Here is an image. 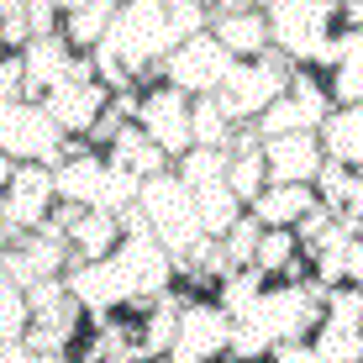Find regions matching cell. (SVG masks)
I'll return each instance as SVG.
<instances>
[{"mask_svg": "<svg viewBox=\"0 0 363 363\" xmlns=\"http://www.w3.org/2000/svg\"><path fill=\"white\" fill-rule=\"evenodd\" d=\"M0 58H6V53H0Z\"/></svg>", "mask_w": 363, "mask_h": 363, "instance_id": "60d3db41", "label": "cell"}, {"mask_svg": "<svg viewBox=\"0 0 363 363\" xmlns=\"http://www.w3.org/2000/svg\"><path fill=\"white\" fill-rule=\"evenodd\" d=\"M169 21H174V32H179V43H190V37L211 32V11H206V6H190V0L169 6Z\"/></svg>", "mask_w": 363, "mask_h": 363, "instance_id": "4dcf8cb0", "label": "cell"}, {"mask_svg": "<svg viewBox=\"0 0 363 363\" xmlns=\"http://www.w3.org/2000/svg\"><path fill=\"white\" fill-rule=\"evenodd\" d=\"M16 100H27V69L16 53H6L0 58V106H16Z\"/></svg>", "mask_w": 363, "mask_h": 363, "instance_id": "1f68e13d", "label": "cell"}, {"mask_svg": "<svg viewBox=\"0 0 363 363\" xmlns=\"http://www.w3.org/2000/svg\"><path fill=\"white\" fill-rule=\"evenodd\" d=\"M264 16H269L274 53H284L295 69L316 64V53L337 32V6L332 0H274V6H264Z\"/></svg>", "mask_w": 363, "mask_h": 363, "instance_id": "7a4b0ae2", "label": "cell"}, {"mask_svg": "<svg viewBox=\"0 0 363 363\" xmlns=\"http://www.w3.org/2000/svg\"><path fill=\"white\" fill-rule=\"evenodd\" d=\"M332 95H327V74L316 69H295L290 74V90H284V100H274V106L264 111V121H258V137H295V132H321L332 116Z\"/></svg>", "mask_w": 363, "mask_h": 363, "instance_id": "5b68a950", "label": "cell"}, {"mask_svg": "<svg viewBox=\"0 0 363 363\" xmlns=\"http://www.w3.org/2000/svg\"><path fill=\"white\" fill-rule=\"evenodd\" d=\"M264 290H269V279L258 269H232L227 279L216 284V306L227 311L232 321H242V316H253V306L264 300Z\"/></svg>", "mask_w": 363, "mask_h": 363, "instance_id": "cb8c5ba5", "label": "cell"}, {"mask_svg": "<svg viewBox=\"0 0 363 363\" xmlns=\"http://www.w3.org/2000/svg\"><path fill=\"white\" fill-rule=\"evenodd\" d=\"M179 48V32L169 21L164 0H137V6H121L116 21H111V37L95 48L100 58H116L121 69L137 79V90L147 84H164V64Z\"/></svg>", "mask_w": 363, "mask_h": 363, "instance_id": "6da1fadb", "label": "cell"}, {"mask_svg": "<svg viewBox=\"0 0 363 363\" xmlns=\"http://www.w3.org/2000/svg\"><path fill=\"white\" fill-rule=\"evenodd\" d=\"M0 153L16 158V164L58 169L64 164V132L53 127V116L43 106L16 100V106H0Z\"/></svg>", "mask_w": 363, "mask_h": 363, "instance_id": "8992f818", "label": "cell"}, {"mask_svg": "<svg viewBox=\"0 0 363 363\" xmlns=\"http://www.w3.org/2000/svg\"><path fill=\"white\" fill-rule=\"evenodd\" d=\"M16 169H21V164H16V158H6V153H0V190H6V184H11V179H16Z\"/></svg>", "mask_w": 363, "mask_h": 363, "instance_id": "e575fe53", "label": "cell"}, {"mask_svg": "<svg viewBox=\"0 0 363 363\" xmlns=\"http://www.w3.org/2000/svg\"><path fill=\"white\" fill-rule=\"evenodd\" d=\"M316 206H321V200H316V184H269V190L247 206V216H253L264 232H274V227L295 232Z\"/></svg>", "mask_w": 363, "mask_h": 363, "instance_id": "2e32d148", "label": "cell"}, {"mask_svg": "<svg viewBox=\"0 0 363 363\" xmlns=\"http://www.w3.org/2000/svg\"><path fill=\"white\" fill-rule=\"evenodd\" d=\"M227 153H232V164H227L232 195L242 200V206H253V200L269 190V158H264V137H258V127H237Z\"/></svg>", "mask_w": 363, "mask_h": 363, "instance_id": "9a60e30c", "label": "cell"}, {"mask_svg": "<svg viewBox=\"0 0 363 363\" xmlns=\"http://www.w3.org/2000/svg\"><path fill=\"white\" fill-rule=\"evenodd\" d=\"M0 363H37V353L21 337H11V342H0Z\"/></svg>", "mask_w": 363, "mask_h": 363, "instance_id": "836d02e7", "label": "cell"}, {"mask_svg": "<svg viewBox=\"0 0 363 363\" xmlns=\"http://www.w3.org/2000/svg\"><path fill=\"white\" fill-rule=\"evenodd\" d=\"M264 158H269V184H316L321 164H327L316 132L269 137V143H264Z\"/></svg>", "mask_w": 363, "mask_h": 363, "instance_id": "5bb4252c", "label": "cell"}, {"mask_svg": "<svg viewBox=\"0 0 363 363\" xmlns=\"http://www.w3.org/2000/svg\"><path fill=\"white\" fill-rule=\"evenodd\" d=\"M227 347H232V316L216 300H184L174 363H211V358H227Z\"/></svg>", "mask_w": 363, "mask_h": 363, "instance_id": "8fae6325", "label": "cell"}, {"mask_svg": "<svg viewBox=\"0 0 363 363\" xmlns=\"http://www.w3.org/2000/svg\"><path fill=\"white\" fill-rule=\"evenodd\" d=\"M327 95L332 106H363V32H342V58L327 74Z\"/></svg>", "mask_w": 363, "mask_h": 363, "instance_id": "603a6c76", "label": "cell"}, {"mask_svg": "<svg viewBox=\"0 0 363 363\" xmlns=\"http://www.w3.org/2000/svg\"><path fill=\"white\" fill-rule=\"evenodd\" d=\"M153 363H174V358H153Z\"/></svg>", "mask_w": 363, "mask_h": 363, "instance_id": "f35d334b", "label": "cell"}, {"mask_svg": "<svg viewBox=\"0 0 363 363\" xmlns=\"http://www.w3.org/2000/svg\"><path fill=\"white\" fill-rule=\"evenodd\" d=\"M137 206H143L147 227H153V237L169 247V258L179 264V258H190V247L200 242V216H195V195L190 184L179 179V174H158V179L143 184V195H137Z\"/></svg>", "mask_w": 363, "mask_h": 363, "instance_id": "3957f363", "label": "cell"}, {"mask_svg": "<svg viewBox=\"0 0 363 363\" xmlns=\"http://www.w3.org/2000/svg\"><path fill=\"white\" fill-rule=\"evenodd\" d=\"M190 127H195V147H221V153H227L232 137H237V121L227 116V111H221V100H216V95H200V100H195Z\"/></svg>", "mask_w": 363, "mask_h": 363, "instance_id": "484cf974", "label": "cell"}, {"mask_svg": "<svg viewBox=\"0 0 363 363\" xmlns=\"http://www.w3.org/2000/svg\"><path fill=\"white\" fill-rule=\"evenodd\" d=\"M269 363H327V358L311 353V342H284V347H274Z\"/></svg>", "mask_w": 363, "mask_h": 363, "instance_id": "d6a6232c", "label": "cell"}, {"mask_svg": "<svg viewBox=\"0 0 363 363\" xmlns=\"http://www.w3.org/2000/svg\"><path fill=\"white\" fill-rule=\"evenodd\" d=\"M0 269H6L21 290H32V284H43V279H64V274L74 269V247H69V237H58L53 227H43V232L16 237L11 253L0 258Z\"/></svg>", "mask_w": 363, "mask_h": 363, "instance_id": "9c48e42d", "label": "cell"}, {"mask_svg": "<svg viewBox=\"0 0 363 363\" xmlns=\"http://www.w3.org/2000/svg\"><path fill=\"white\" fill-rule=\"evenodd\" d=\"M106 164L147 184V179H158V174H169V169H174V158H169L164 147H158L153 137H147V132L132 121V127H121V132H116V143L106 147Z\"/></svg>", "mask_w": 363, "mask_h": 363, "instance_id": "e0dca14e", "label": "cell"}, {"mask_svg": "<svg viewBox=\"0 0 363 363\" xmlns=\"http://www.w3.org/2000/svg\"><path fill=\"white\" fill-rule=\"evenodd\" d=\"M0 211H6V190H0Z\"/></svg>", "mask_w": 363, "mask_h": 363, "instance_id": "8d00e7d4", "label": "cell"}, {"mask_svg": "<svg viewBox=\"0 0 363 363\" xmlns=\"http://www.w3.org/2000/svg\"><path fill=\"white\" fill-rule=\"evenodd\" d=\"M211 363H232V358H211Z\"/></svg>", "mask_w": 363, "mask_h": 363, "instance_id": "74e56055", "label": "cell"}, {"mask_svg": "<svg viewBox=\"0 0 363 363\" xmlns=\"http://www.w3.org/2000/svg\"><path fill=\"white\" fill-rule=\"evenodd\" d=\"M211 37L232 53V64H253V58L274 53L264 6H216L211 11Z\"/></svg>", "mask_w": 363, "mask_h": 363, "instance_id": "7c38bea8", "label": "cell"}, {"mask_svg": "<svg viewBox=\"0 0 363 363\" xmlns=\"http://www.w3.org/2000/svg\"><path fill=\"white\" fill-rule=\"evenodd\" d=\"M53 206H58V184H53V169L43 164H21L16 179L6 184V211H0V221H6L16 237L27 232H43L48 221H53Z\"/></svg>", "mask_w": 363, "mask_h": 363, "instance_id": "30bf717a", "label": "cell"}, {"mask_svg": "<svg viewBox=\"0 0 363 363\" xmlns=\"http://www.w3.org/2000/svg\"><path fill=\"white\" fill-rule=\"evenodd\" d=\"M227 164H232V153H221V147H190V153L174 164V174H179L190 190H206V184L227 179Z\"/></svg>", "mask_w": 363, "mask_h": 363, "instance_id": "4316f807", "label": "cell"}, {"mask_svg": "<svg viewBox=\"0 0 363 363\" xmlns=\"http://www.w3.org/2000/svg\"><path fill=\"white\" fill-rule=\"evenodd\" d=\"M27 327H32L27 290H21V284L11 279L6 269H0V342H11V337H27Z\"/></svg>", "mask_w": 363, "mask_h": 363, "instance_id": "83f0119b", "label": "cell"}, {"mask_svg": "<svg viewBox=\"0 0 363 363\" xmlns=\"http://www.w3.org/2000/svg\"><path fill=\"white\" fill-rule=\"evenodd\" d=\"M258 237H264V227H258L253 216H242L237 227L221 237V247H227V258H232V269H253V253H258Z\"/></svg>", "mask_w": 363, "mask_h": 363, "instance_id": "f546056e", "label": "cell"}, {"mask_svg": "<svg viewBox=\"0 0 363 363\" xmlns=\"http://www.w3.org/2000/svg\"><path fill=\"white\" fill-rule=\"evenodd\" d=\"M106 106H111V90L100 79H74V84H64V90H53L43 100V111L53 116V127L64 137H90L95 121L106 116Z\"/></svg>", "mask_w": 363, "mask_h": 363, "instance_id": "4fadbf2b", "label": "cell"}, {"mask_svg": "<svg viewBox=\"0 0 363 363\" xmlns=\"http://www.w3.org/2000/svg\"><path fill=\"white\" fill-rule=\"evenodd\" d=\"M321 137V153L332 164H347V169H363V106H342L327 116V127L316 132Z\"/></svg>", "mask_w": 363, "mask_h": 363, "instance_id": "44dd1931", "label": "cell"}, {"mask_svg": "<svg viewBox=\"0 0 363 363\" xmlns=\"http://www.w3.org/2000/svg\"><path fill=\"white\" fill-rule=\"evenodd\" d=\"M111 363H121V358H111Z\"/></svg>", "mask_w": 363, "mask_h": 363, "instance_id": "ab89813d", "label": "cell"}, {"mask_svg": "<svg viewBox=\"0 0 363 363\" xmlns=\"http://www.w3.org/2000/svg\"><path fill=\"white\" fill-rule=\"evenodd\" d=\"M290 74H295V64L284 53H264V58H253V64H232V74L216 90V100H221V111H227L237 127H258L274 100H284Z\"/></svg>", "mask_w": 363, "mask_h": 363, "instance_id": "277c9868", "label": "cell"}, {"mask_svg": "<svg viewBox=\"0 0 363 363\" xmlns=\"http://www.w3.org/2000/svg\"><path fill=\"white\" fill-rule=\"evenodd\" d=\"M121 6H111V0H84V6H64V43L74 53H95L100 43L111 37V21H116Z\"/></svg>", "mask_w": 363, "mask_h": 363, "instance_id": "d6986e66", "label": "cell"}, {"mask_svg": "<svg viewBox=\"0 0 363 363\" xmlns=\"http://www.w3.org/2000/svg\"><path fill=\"white\" fill-rule=\"evenodd\" d=\"M195 195V216H200V232L206 237H227L237 221L247 216V206L232 195V184L221 179V184H206V190H190Z\"/></svg>", "mask_w": 363, "mask_h": 363, "instance_id": "7402d4cb", "label": "cell"}, {"mask_svg": "<svg viewBox=\"0 0 363 363\" xmlns=\"http://www.w3.org/2000/svg\"><path fill=\"white\" fill-rule=\"evenodd\" d=\"M300 253H306V247H300V237H295V232H284V227H274V232H264V237H258L253 269L264 274L269 284H279L284 274H290V264H295Z\"/></svg>", "mask_w": 363, "mask_h": 363, "instance_id": "d4e9b609", "label": "cell"}, {"mask_svg": "<svg viewBox=\"0 0 363 363\" xmlns=\"http://www.w3.org/2000/svg\"><path fill=\"white\" fill-rule=\"evenodd\" d=\"M227 74H232V53L211 32H200V37H190V43H179L169 53L164 84H174V90H184L190 100H200V95H216L221 84H227Z\"/></svg>", "mask_w": 363, "mask_h": 363, "instance_id": "ba28073f", "label": "cell"}, {"mask_svg": "<svg viewBox=\"0 0 363 363\" xmlns=\"http://www.w3.org/2000/svg\"><path fill=\"white\" fill-rule=\"evenodd\" d=\"M316 200H321V211H332L337 221L363 232V169H347V164L327 158L316 174Z\"/></svg>", "mask_w": 363, "mask_h": 363, "instance_id": "ac0fdd59", "label": "cell"}, {"mask_svg": "<svg viewBox=\"0 0 363 363\" xmlns=\"http://www.w3.org/2000/svg\"><path fill=\"white\" fill-rule=\"evenodd\" d=\"M190 111H195V100L184 95V90H174V84H147V90H143V106H137V127H143V132L174 158V164H179V158L195 147Z\"/></svg>", "mask_w": 363, "mask_h": 363, "instance_id": "52a82bcc", "label": "cell"}, {"mask_svg": "<svg viewBox=\"0 0 363 363\" xmlns=\"http://www.w3.org/2000/svg\"><path fill=\"white\" fill-rule=\"evenodd\" d=\"M69 247H74V269L100 264V258H111L121 247V221L111 216V211H84V216L74 221V232H69Z\"/></svg>", "mask_w": 363, "mask_h": 363, "instance_id": "ffe728a7", "label": "cell"}, {"mask_svg": "<svg viewBox=\"0 0 363 363\" xmlns=\"http://www.w3.org/2000/svg\"><path fill=\"white\" fill-rule=\"evenodd\" d=\"M11 242H16V232H11V227H6V221H0V258H6V253H11Z\"/></svg>", "mask_w": 363, "mask_h": 363, "instance_id": "d590c367", "label": "cell"}, {"mask_svg": "<svg viewBox=\"0 0 363 363\" xmlns=\"http://www.w3.org/2000/svg\"><path fill=\"white\" fill-rule=\"evenodd\" d=\"M232 363H269L274 358V337L253 321H232V347H227Z\"/></svg>", "mask_w": 363, "mask_h": 363, "instance_id": "f1b7e54d", "label": "cell"}]
</instances>
